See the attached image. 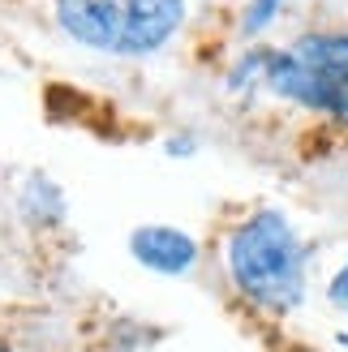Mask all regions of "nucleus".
<instances>
[{
	"instance_id": "obj_1",
	"label": "nucleus",
	"mask_w": 348,
	"mask_h": 352,
	"mask_svg": "<svg viewBox=\"0 0 348 352\" xmlns=\"http://www.w3.org/2000/svg\"><path fill=\"white\" fill-rule=\"evenodd\" d=\"M228 284L246 305L271 318H288L305 301V241L284 210L258 206L224 241Z\"/></svg>"
},
{
	"instance_id": "obj_2",
	"label": "nucleus",
	"mask_w": 348,
	"mask_h": 352,
	"mask_svg": "<svg viewBox=\"0 0 348 352\" xmlns=\"http://www.w3.org/2000/svg\"><path fill=\"white\" fill-rule=\"evenodd\" d=\"M189 17V0H56V22L74 43L103 56H151Z\"/></svg>"
},
{
	"instance_id": "obj_3",
	"label": "nucleus",
	"mask_w": 348,
	"mask_h": 352,
	"mask_svg": "<svg viewBox=\"0 0 348 352\" xmlns=\"http://www.w3.org/2000/svg\"><path fill=\"white\" fill-rule=\"evenodd\" d=\"M263 86L284 103L348 125V30H305L288 47H271Z\"/></svg>"
},
{
	"instance_id": "obj_4",
	"label": "nucleus",
	"mask_w": 348,
	"mask_h": 352,
	"mask_svg": "<svg viewBox=\"0 0 348 352\" xmlns=\"http://www.w3.org/2000/svg\"><path fill=\"white\" fill-rule=\"evenodd\" d=\"M129 254L138 267H146L155 275H168V279H181L198 267V241L181 232V228H172V223H142V228H133V236H129Z\"/></svg>"
},
{
	"instance_id": "obj_5",
	"label": "nucleus",
	"mask_w": 348,
	"mask_h": 352,
	"mask_svg": "<svg viewBox=\"0 0 348 352\" xmlns=\"http://www.w3.org/2000/svg\"><path fill=\"white\" fill-rule=\"evenodd\" d=\"M22 215L30 223H61L65 219V198H61V189L47 181V176H30L26 189H22Z\"/></svg>"
},
{
	"instance_id": "obj_6",
	"label": "nucleus",
	"mask_w": 348,
	"mask_h": 352,
	"mask_svg": "<svg viewBox=\"0 0 348 352\" xmlns=\"http://www.w3.org/2000/svg\"><path fill=\"white\" fill-rule=\"evenodd\" d=\"M288 0H246V9H241V39H258V34H267L275 26V17L284 13Z\"/></svg>"
},
{
	"instance_id": "obj_7",
	"label": "nucleus",
	"mask_w": 348,
	"mask_h": 352,
	"mask_svg": "<svg viewBox=\"0 0 348 352\" xmlns=\"http://www.w3.org/2000/svg\"><path fill=\"white\" fill-rule=\"evenodd\" d=\"M327 301H331L340 314H348V262L331 275V284H327Z\"/></svg>"
},
{
	"instance_id": "obj_8",
	"label": "nucleus",
	"mask_w": 348,
	"mask_h": 352,
	"mask_svg": "<svg viewBox=\"0 0 348 352\" xmlns=\"http://www.w3.org/2000/svg\"><path fill=\"white\" fill-rule=\"evenodd\" d=\"M194 146L198 142H189V138H185V142H168V155H194Z\"/></svg>"
},
{
	"instance_id": "obj_9",
	"label": "nucleus",
	"mask_w": 348,
	"mask_h": 352,
	"mask_svg": "<svg viewBox=\"0 0 348 352\" xmlns=\"http://www.w3.org/2000/svg\"><path fill=\"white\" fill-rule=\"evenodd\" d=\"M0 352H9V348H5V344H0Z\"/></svg>"
}]
</instances>
